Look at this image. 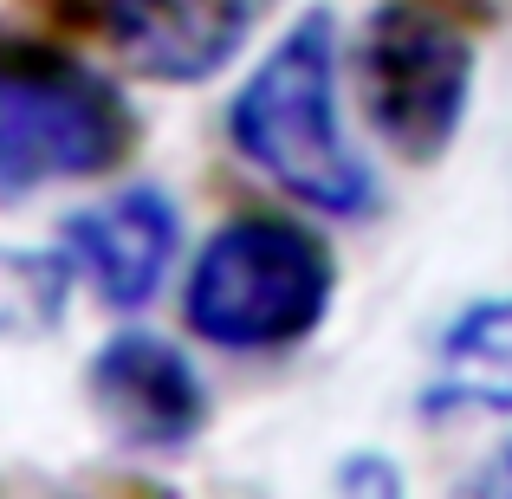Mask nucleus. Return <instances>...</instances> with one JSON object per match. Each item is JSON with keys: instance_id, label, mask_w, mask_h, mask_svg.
Returning <instances> with one entry per match:
<instances>
[{"instance_id": "nucleus-11", "label": "nucleus", "mask_w": 512, "mask_h": 499, "mask_svg": "<svg viewBox=\"0 0 512 499\" xmlns=\"http://www.w3.org/2000/svg\"><path fill=\"white\" fill-rule=\"evenodd\" d=\"M474 493H512V441L474 474Z\"/></svg>"}, {"instance_id": "nucleus-2", "label": "nucleus", "mask_w": 512, "mask_h": 499, "mask_svg": "<svg viewBox=\"0 0 512 499\" xmlns=\"http://www.w3.org/2000/svg\"><path fill=\"white\" fill-rule=\"evenodd\" d=\"M338 260L299 221L240 214L188 266V331L214 350H286L331 318Z\"/></svg>"}, {"instance_id": "nucleus-8", "label": "nucleus", "mask_w": 512, "mask_h": 499, "mask_svg": "<svg viewBox=\"0 0 512 499\" xmlns=\"http://www.w3.org/2000/svg\"><path fill=\"white\" fill-rule=\"evenodd\" d=\"M428 409H512V299H480L441 331Z\"/></svg>"}, {"instance_id": "nucleus-1", "label": "nucleus", "mask_w": 512, "mask_h": 499, "mask_svg": "<svg viewBox=\"0 0 512 499\" xmlns=\"http://www.w3.org/2000/svg\"><path fill=\"white\" fill-rule=\"evenodd\" d=\"M227 143L240 163L279 182L318 214H376V175L338 117V20L325 7L273 39L253 78L227 104Z\"/></svg>"}, {"instance_id": "nucleus-6", "label": "nucleus", "mask_w": 512, "mask_h": 499, "mask_svg": "<svg viewBox=\"0 0 512 499\" xmlns=\"http://www.w3.org/2000/svg\"><path fill=\"white\" fill-rule=\"evenodd\" d=\"M175 247H182V214L156 182L117 188V195L91 201L65 221V253L72 266L98 286L104 305L117 312H137L163 292Z\"/></svg>"}, {"instance_id": "nucleus-3", "label": "nucleus", "mask_w": 512, "mask_h": 499, "mask_svg": "<svg viewBox=\"0 0 512 499\" xmlns=\"http://www.w3.org/2000/svg\"><path fill=\"white\" fill-rule=\"evenodd\" d=\"M137 150V111L104 72L39 39L0 46V201L104 175Z\"/></svg>"}, {"instance_id": "nucleus-9", "label": "nucleus", "mask_w": 512, "mask_h": 499, "mask_svg": "<svg viewBox=\"0 0 512 499\" xmlns=\"http://www.w3.org/2000/svg\"><path fill=\"white\" fill-rule=\"evenodd\" d=\"M72 253H20L0 247V337H39L65 318Z\"/></svg>"}, {"instance_id": "nucleus-10", "label": "nucleus", "mask_w": 512, "mask_h": 499, "mask_svg": "<svg viewBox=\"0 0 512 499\" xmlns=\"http://www.w3.org/2000/svg\"><path fill=\"white\" fill-rule=\"evenodd\" d=\"M338 487H344V493H357V487H370V493H402V474L383 461V454H350V461L338 467Z\"/></svg>"}, {"instance_id": "nucleus-5", "label": "nucleus", "mask_w": 512, "mask_h": 499, "mask_svg": "<svg viewBox=\"0 0 512 499\" xmlns=\"http://www.w3.org/2000/svg\"><path fill=\"white\" fill-rule=\"evenodd\" d=\"M85 396L98 409V422L124 448H143V454L188 448L208 428V389H201L195 363L156 331L104 337L85 363Z\"/></svg>"}, {"instance_id": "nucleus-7", "label": "nucleus", "mask_w": 512, "mask_h": 499, "mask_svg": "<svg viewBox=\"0 0 512 499\" xmlns=\"http://www.w3.org/2000/svg\"><path fill=\"white\" fill-rule=\"evenodd\" d=\"M253 0H104L111 39L163 85H201L240 52Z\"/></svg>"}, {"instance_id": "nucleus-4", "label": "nucleus", "mask_w": 512, "mask_h": 499, "mask_svg": "<svg viewBox=\"0 0 512 499\" xmlns=\"http://www.w3.org/2000/svg\"><path fill=\"white\" fill-rule=\"evenodd\" d=\"M363 104L409 163H441L474 104V39L441 0H383L357 39Z\"/></svg>"}]
</instances>
